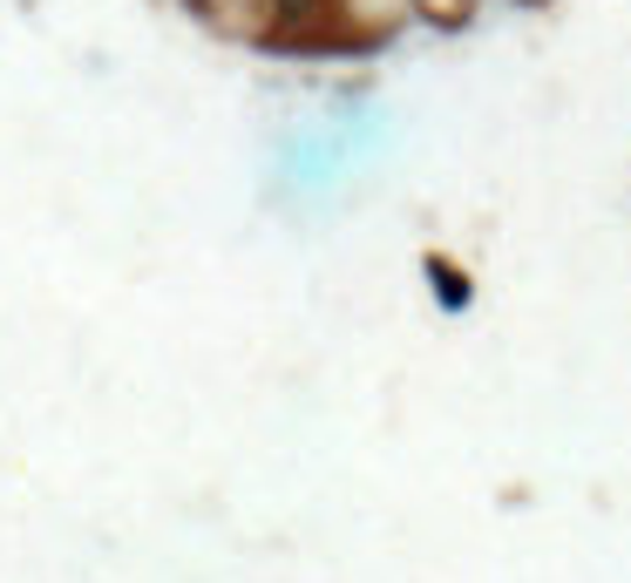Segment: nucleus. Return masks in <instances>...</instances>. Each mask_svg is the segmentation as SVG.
<instances>
[{
	"label": "nucleus",
	"mask_w": 631,
	"mask_h": 583,
	"mask_svg": "<svg viewBox=\"0 0 631 583\" xmlns=\"http://www.w3.org/2000/svg\"><path fill=\"white\" fill-rule=\"evenodd\" d=\"M312 8V0H279V14H306Z\"/></svg>",
	"instance_id": "1"
}]
</instances>
